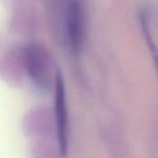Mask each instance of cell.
<instances>
[{
	"label": "cell",
	"instance_id": "6da1fadb",
	"mask_svg": "<svg viewBox=\"0 0 158 158\" xmlns=\"http://www.w3.org/2000/svg\"><path fill=\"white\" fill-rule=\"evenodd\" d=\"M24 63L34 83L42 89H48L53 80L51 61L46 48L36 43L28 45L24 51Z\"/></svg>",
	"mask_w": 158,
	"mask_h": 158
},
{
	"label": "cell",
	"instance_id": "7a4b0ae2",
	"mask_svg": "<svg viewBox=\"0 0 158 158\" xmlns=\"http://www.w3.org/2000/svg\"><path fill=\"white\" fill-rule=\"evenodd\" d=\"M55 88V120H56V132L57 139L61 155L65 156L68 145V113L66 105L65 86L62 74L57 71L54 79Z\"/></svg>",
	"mask_w": 158,
	"mask_h": 158
},
{
	"label": "cell",
	"instance_id": "3957f363",
	"mask_svg": "<svg viewBox=\"0 0 158 158\" xmlns=\"http://www.w3.org/2000/svg\"><path fill=\"white\" fill-rule=\"evenodd\" d=\"M66 32L72 50L78 52L84 39V17L80 0H70L67 5Z\"/></svg>",
	"mask_w": 158,
	"mask_h": 158
},
{
	"label": "cell",
	"instance_id": "277c9868",
	"mask_svg": "<svg viewBox=\"0 0 158 158\" xmlns=\"http://www.w3.org/2000/svg\"><path fill=\"white\" fill-rule=\"evenodd\" d=\"M144 29H145V34H146V37H147V41H148V44H149V48L152 51V57H153V60H154V64H155V67H156V71L158 73V50L156 49V47L154 46L153 42L152 41L151 39V36L148 35V31L147 29L145 28V26L143 25Z\"/></svg>",
	"mask_w": 158,
	"mask_h": 158
}]
</instances>
